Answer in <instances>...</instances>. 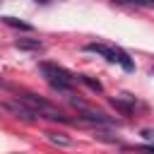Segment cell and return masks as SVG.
<instances>
[{"instance_id": "1", "label": "cell", "mask_w": 154, "mask_h": 154, "mask_svg": "<svg viewBox=\"0 0 154 154\" xmlns=\"http://www.w3.org/2000/svg\"><path fill=\"white\" fill-rule=\"evenodd\" d=\"M38 72L43 75V79L55 89V91H70L77 82V75L67 72L65 67L55 65V63H41L38 65Z\"/></svg>"}, {"instance_id": "2", "label": "cell", "mask_w": 154, "mask_h": 154, "mask_svg": "<svg viewBox=\"0 0 154 154\" xmlns=\"http://www.w3.org/2000/svg\"><path fill=\"white\" fill-rule=\"evenodd\" d=\"M84 51H87V53H96V55L106 58L108 63H118L125 72H132V70H135L132 58H130L123 48H118V46H106V43H87V46H84Z\"/></svg>"}, {"instance_id": "3", "label": "cell", "mask_w": 154, "mask_h": 154, "mask_svg": "<svg viewBox=\"0 0 154 154\" xmlns=\"http://www.w3.org/2000/svg\"><path fill=\"white\" fill-rule=\"evenodd\" d=\"M38 118H48V120H58V123H70V118L67 116H63L55 106H51L48 101H43L41 96H36V94H22L19 96Z\"/></svg>"}, {"instance_id": "4", "label": "cell", "mask_w": 154, "mask_h": 154, "mask_svg": "<svg viewBox=\"0 0 154 154\" xmlns=\"http://www.w3.org/2000/svg\"><path fill=\"white\" fill-rule=\"evenodd\" d=\"M72 106H77V108L82 111V120H87V123H96V125H111V123H113L106 113L94 111V108H89L87 103H82V101H77V99H72Z\"/></svg>"}, {"instance_id": "5", "label": "cell", "mask_w": 154, "mask_h": 154, "mask_svg": "<svg viewBox=\"0 0 154 154\" xmlns=\"http://www.w3.org/2000/svg\"><path fill=\"white\" fill-rule=\"evenodd\" d=\"M2 108H5V111H10V113H14L17 118H24V120H36V118H38V116H36V113H34V111H31V108L19 99V96H17L14 101H5V103H2Z\"/></svg>"}, {"instance_id": "6", "label": "cell", "mask_w": 154, "mask_h": 154, "mask_svg": "<svg viewBox=\"0 0 154 154\" xmlns=\"http://www.w3.org/2000/svg\"><path fill=\"white\" fill-rule=\"evenodd\" d=\"M14 48H19V51H43V43L38 41V38H17L14 41Z\"/></svg>"}, {"instance_id": "7", "label": "cell", "mask_w": 154, "mask_h": 154, "mask_svg": "<svg viewBox=\"0 0 154 154\" xmlns=\"http://www.w3.org/2000/svg\"><path fill=\"white\" fill-rule=\"evenodd\" d=\"M46 137H48V142L60 144V147H70V144H72V140H70V137H65L63 132H46Z\"/></svg>"}, {"instance_id": "8", "label": "cell", "mask_w": 154, "mask_h": 154, "mask_svg": "<svg viewBox=\"0 0 154 154\" xmlns=\"http://www.w3.org/2000/svg\"><path fill=\"white\" fill-rule=\"evenodd\" d=\"M2 22H5L7 26H14V29H22V31H31V29H34L31 24H26V22H22V19H17V17H2Z\"/></svg>"}, {"instance_id": "9", "label": "cell", "mask_w": 154, "mask_h": 154, "mask_svg": "<svg viewBox=\"0 0 154 154\" xmlns=\"http://www.w3.org/2000/svg\"><path fill=\"white\" fill-rule=\"evenodd\" d=\"M77 82H82V84H87L91 91H103V87H101V82H96V79H89L87 75H77Z\"/></svg>"}, {"instance_id": "10", "label": "cell", "mask_w": 154, "mask_h": 154, "mask_svg": "<svg viewBox=\"0 0 154 154\" xmlns=\"http://www.w3.org/2000/svg\"><path fill=\"white\" fill-rule=\"evenodd\" d=\"M118 5H137V7H154V0H111Z\"/></svg>"}, {"instance_id": "11", "label": "cell", "mask_w": 154, "mask_h": 154, "mask_svg": "<svg viewBox=\"0 0 154 154\" xmlns=\"http://www.w3.org/2000/svg\"><path fill=\"white\" fill-rule=\"evenodd\" d=\"M111 103H113V106H116V108H118L123 116H130V113H132V108H135L132 103H125V101H120V99H113Z\"/></svg>"}, {"instance_id": "12", "label": "cell", "mask_w": 154, "mask_h": 154, "mask_svg": "<svg viewBox=\"0 0 154 154\" xmlns=\"http://www.w3.org/2000/svg\"><path fill=\"white\" fill-rule=\"evenodd\" d=\"M132 152H144V154H154V144H140V147H125Z\"/></svg>"}, {"instance_id": "13", "label": "cell", "mask_w": 154, "mask_h": 154, "mask_svg": "<svg viewBox=\"0 0 154 154\" xmlns=\"http://www.w3.org/2000/svg\"><path fill=\"white\" fill-rule=\"evenodd\" d=\"M142 137L144 140H154V130H142Z\"/></svg>"}, {"instance_id": "14", "label": "cell", "mask_w": 154, "mask_h": 154, "mask_svg": "<svg viewBox=\"0 0 154 154\" xmlns=\"http://www.w3.org/2000/svg\"><path fill=\"white\" fill-rule=\"evenodd\" d=\"M36 2H48V0H36Z\"/></svg>"}]
</instances>
